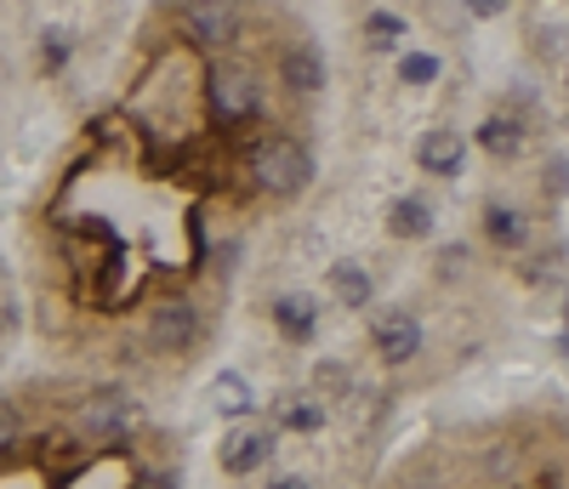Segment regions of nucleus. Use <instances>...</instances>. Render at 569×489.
<instances>
[{
  "label": "nucleus",
  "mask_w": 569,
  "mask_h": 489,
  "mask_svg": "<svg viewBox=\"0 0 569 489\" xmlns=\"http://www.w3.org/2000/svg\"><path fill=\"white\" fill-rule=\"evenodd\" d=\"M525 120H518V114H507V109H496L485 126H479V149L490 154V160H512L518 149H525Z\"/></svg>",
  "instance_id": "1a4fd4ad"
},
{
  "label": "nucleus",
  "mask_w": 569,
  "mask_h": 489,
  "mask_svg": "<svg viewBox=\"0 0 569 489\" xmlns=\"http://www.w3.org/2000/svg\"><path fill=\"white\" fill-rule=\"evenodd\" d=\"M525 34H530V52H536L541 63H563L569 40H563V29H558V23H530Z\"/></svg>",
  "instance_id": "a211bd4d"
},
{
  "label": "nucleus",
  "mask_w": 569,
  "mask_h": 489,
  "mask_svg": "<svg viewBox=\"0 0 569 489\" xmlns=\"http://www.w3.org/2000/svg\"><path fill=\"white\" fill-rule=\"evenodd\" d=\"M461 160H467V142H461L450 126H433V131L416 137V166H421L427 177H456Z\"/></svg>",
  "instance_id": "0eeeda50"
},
{
  "label": "nucleus",
  "mask_w": 569,
  "mask_h": 489,
  "mask_svg": "<svg viewBox=\"0 0 569 489\" xmlns=\"http://www.w3.org/2000/svg\"><path fill=\"white\" fill-rule=\"evenodd\" d=\"M461 7H467L472 18H501V7H507V0H461Z\"/></svg>",
  "instance_id": "393cba45"
},
{
  "label": "nucleus",
  "mask_w": 569,
  "mask_h": 489,
  "mask_svg": "<svg viewBox=\"0 0 569 489\" xmlns=\"http://www.w3.org/2000/svg\"><path fill=\"white\" fill-rule=\"evenodd\" d=\"M273 438H279V427H273V421L233 416V427H228V438H222V467H228L233 478L262 472V467L273 461Z\"/></svg>",
  "instance_id": "f03ea898"
},
{
  "label": "nucleus",
  "mask_w": 569,
  "mask_h": 489,
  "mask_svg": "<svg viewBox=\"0 0 569 489\" xmlns=\"http://www.w3.org/2000/svg\"><path fill=\"white\" fill-rule=\"evenodd\" d=\"M63 63H69V29H46V34H40V69L58 74Z\"/></svg>",
  "instance_id": "412c9836"
},
{
  "label": "nucleus",
  "mask_w": 569,
  "mask_h": 489,
  "mask_svg": "<svg viewBox=\"0 0 569 489\" xmlns=\"http://www.w3.org/2000/svg\"><path fill=\"white\" fill-rule=\"evenodd\" d=\"M325 285H330V297H337L342 308H370V273L359 262H330Z\"/></svg>",
  "instance_id": "ddd939ff"
},
{
  "label": "nucleus",
  "mask_w": 569,
  "mask_h": 489,
  "mask_svg": "<svg viewBox=\"0 0 569 489\" xmlns=\"http://www.w3.org/2000/svg\"><path fill=\"white\" fill-rule=\"evenodd\" d=\"M563 91H569V63H563Z\"/></svg>",
  "instance_id": "c85d7f7f"
},
{
  "label": "nucleus",
  "mask_w": 569,
  "mask_h": 489,
  "mask_svg": "<svg viewBox=\"0 0 569 489\" xmlns=\"http://www.w3.org/2000/svg\"><path fill=\"white\" fill-rule=\"evenodd\" d=\"M251 171H257V188H268L273 200H291V193L308 188L313 160H308V149L297 137H268L257 149V160H251Z\"/></svg>",
  "instance_id": "f257e3e1"
},
{
  "label": "nucleus",
  "mask_w": 569,
  "mask_h": 489,
  "mask_svg": "<svg viewBox=\"0 0 569 489\" xmlns=\"http://www.w3.org/2000/svg\"><path fill=\"white\" fill-rule=\"evenodd\" d=\"M251 381L240 376V370H222V376H211V410L217 416H251Z\"/></svg>",
  "instance_id": "2eb2a0df"
},
{
  "label": "nucleus",
  "mask_w": 569,
  "mask_h": 489,
  "mask_svg": "<svg viewBox=\"0 0 569 489\" xmlns=\"http://www.w3.org/2000/svg\"><path fill=\"white\" fill-rule=\"evenodd\" d=\"M439 273L445 279H461L467 273V244H445V251H439Z\"/></svg>",
  "instance_id": "5701e85b"
},
{
  "label": "nucleus",
  "mask_w": 569,
  "mask_h": 489,
  "mask_svg": "<svg viewBox=\"0 0 569 489\" xmlns=\"http://www.w3.org/2000/svg\"><path fill=\"white\" fill-rule=\"evenodd\" d=\"M194 341H200V308L194 302L171 297V302L149 308V348L154 353H188Z\"/></svg>",
  "instance_id": "7ed1b4c3"
},
{
  "label": "nucleus",
  "mask_w": 569,
  "mask_h": 489,
  "mask_svg": "<svg viewBox=\"0 0 569 489\" xmlns=\"http://www.w3.org/2000/svg\"><path fill=\"white\" fill-rule=\"evenodd\" d=\"M182 23H188L194 40L222 46L233 34V7H228V0H182Z\"/></svg>",
  "instance_id": "6e6552de"
},
{
  "label": "nucleus",
  "mask_w": 569,
  "mask_h": 489,
  "mask_svg": "<svg viewBox=\"0 0 569 489\" xmlns=\"http://www.w3.org/2000/svg\"><path fill=\"white\" fill-rule=\"evenodd\" d=\"M399 40H405V23L393 12H370L365 18V46H370V52H393Z\"/></svg>",
  "instance_id": "f3484780"
},
{
  "label": "nucleus",
  "mask_w": 569,
  "mask_h": 489,
  "mask_svg": "<svg viewBox=\"0 0 569 489\" xmlns=\"http://www.w3.org/2000/svg\"><path fill=\"white\" fill-rule=\"evenodd\" d=\"M399 80H410V86H433V80H439V58H433V52H405Z\"/></svg>",
  "instance_id": "aec40b11"
},
{
  "label": "nucleus",
  "mask_w": 569,
  "mask_h": 489,
  "mask_svg": "<svg viewBox=\"0 0 569 489\" xmlns=\"http://www.w3.org/2000/svg\"><path fill=\"white\" fill-rule=\"evenodd\" d=\"M273 325L291 336V341H308L319 330V302L313 297H279L273 302Z\"/></svg>",
  "instance_id": "4468645a"
},
{
  "label": "nucleus",
  "mask_w": 569,
  "mask_h": 489,
  "mask_svg": "<svg viewBox=\"0 0 569 489\" xmlns=\"http://www.w3.org/2000/svg\"><path fill=\"white\" fill-rule=\"evenodd\" d=\"M485 239H490V244H501V251H518V244L530 239L525 211H512V206H490V211H485Z\"/></svg>",
  "instance_id": "dca6fc26"
},
{
  "label": "nucleus",
  "mask_w": 569,
  "mask_h": 489,
  "mask_svg": "<svg viewBox=\"0 0 569 489\" xmlns=\"http://www.w3.org/2000/svg\"><path fill=\"white\" fill-rule=\"evenodd\" d=\"M558 353L569 359V319H563V330H558Z\"/></svg>",
  "instance_id": "cd10ccee"
},
{
  "label": "nucleus",
  "mask_w": 569,
  "mask_h": 489,
  "mask_svg": "<svg viewBox=\"0 0 569 489\" xmlns=\"http://www.w3.org/2000/svg\"><path fill=\"white\" fill-rule=\"evenodd\" d=\"M279 80L291 91H319L325 86V63H319L313 46H284L279 52Z\"/></svg>",
  "instance_id": "9d476101"
},
{
  "label": "nucleus",
  "mask_w": 569,
  "mask_h": 489,
  "mask_svg": "<svg viewBox=\"0 0 569 489\" xmlns=\"http://www.w3.org/2000/svg\"><path fill=\"white\" fill-rule=\"evenodd\" d=\"M142 489H171V472H154V478H142Z\"/></svg>",
  "instance_id": "bb28decb"
},
{
  "label": "nucleus",
  "mask_w": 569,
  "mask_h": 489,
  "mask_svg": "<svg viewBox=\"0 0 569 489\" xmlns=\"http://www.w3.org/2000/svg\"><path fill=\"white\" fill-rule=\"evenodd\" d=\"M131 421H137V405L126 393H114V387H109V393H91L80 405V432L86 438H120Z\"/></svg>",
  "instance_id": "39448f33"
},
{
  "label": "nucleus",
  "mask_w": 569,
  "mask_h": 489,
  "mask_svg": "<svg viewBox=\"0 0 569 489\" xmlns=\"http://www.w3.org/2000/svg\"><path fill=\"white\" fill-rule=\"evenodd\" d=\"M388 233L393 239H427L433 233V206L421 200V193H405V200L388 206Z\"/></svg>",
  "instance_id": "9b49d317"
},
{
  "label": "nucleus",
  "mask_w": 569,
  "mask_h": 489,
  "mask_svg": "<svg viewBox=\"0 0 569 489\" xmlns=\"http://www.w3.org/2000/svg\"><path fill=\"white\" fill-rule=\"evenodd\" d=\"M541 193L547 200H563L569 193V154H547L541 160Z\"/></svg>",
  "instance_id": "6ab92c4d"
},
{
  "label": "nucleus",
  "mask_w": 569,
  "mask_h": 489,
  "mask_svg": "<svg viewBox=\"0 0 569 489\" xmlns=\"http://www.w3.org/2000/svg\"><path fill=\"white\" fill-rule=\"evenodd\" d=\"M268 489H313L302 472H279V478H268Z\"/></svg>",
  "instance_id": "a878e982"
},
{
  "label": "nucleus",
  "mask_w": 569,
  "mask_h": 489,
  "mask_svg": "<svg viewBox=\"0 0 569 489\" xmlns=\"http://www.w3.org/2000/svg\"><path fill=\"white\" fill-rule=\"evenodd\" d=\"M12 438H18V410H12L7 399H0V450H7Z\"/></svg>",
  "instance_id": "b1692460"
},
{
  "label": "nucleus",
  "mask_w": 569,
  "mask_h": 489,
  "mask_svg": "<svg viewBox=\"0 0 569 489\" xmlns=\"http://www.w3.org/2000/svg\"><path fill=\"white\" fill-rule=\"evenodd\" d=\"M370 341H376V353L405 365L410 353H421V325L410 308H376L370 313Z\"/></svg>",
  "instance_id": "20e7f679"
},
{
  "label": "nucleus",
  "mask_w": 569,
  "mask_h": 489,
  "mask_svg": "<svg viewBox=\"0 0 569 489\" xmlns=\"http://www.w3.org/2000/svg\"><path fill=\"white\" fill-rule=\"evenodd\" d=\"M268 421H273L279 432H319L325 410H319V399H308V393H279Z\"/></svg>",
  "instance_id": "f8f14e48"
},
{
  "label": "nucleus",
  "mask_w": 569,
  "mask_h": 489,
  "mask_svg": "<svg viewBox=\"0 0 569 489\" xmlns=\"http://www.w3.org/2000/svg\"><path fill=\"white\" fill-rule=\"evenodd\" d=\"M313 387H319V393H342L348 370H342V365H319V370H313Z\"/></svg>",
  "instance_id": "4be33fe9"
},
{
  "label": "nucleus",
  "mask_w": 569,
  "mask_h": 489,
  "mask_svg": "<svg viewBox=\"0 0 569 489\" xmlns=\"http://www.w3.org/2000/svg\"><path fill=\"white\" fill-rule=\"evenodd\" d=\"M211 103H217V114L233 126V120H251V114L262 109V91H257V80H251L246 69H222V74L211 80Z\"/></svg>",
  "instance_id": "423d86ee"
}]
</instances>
